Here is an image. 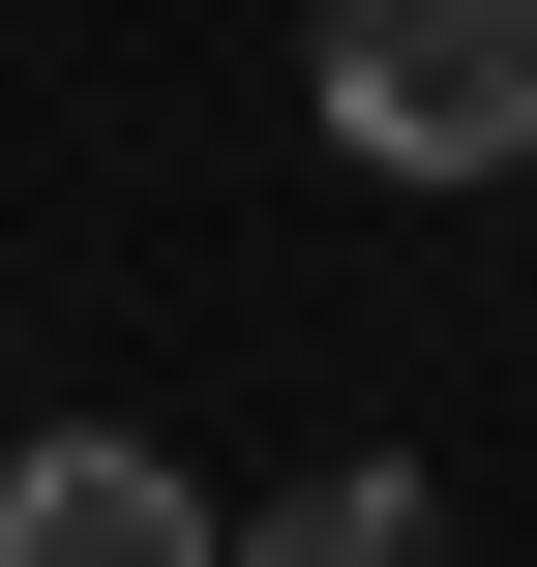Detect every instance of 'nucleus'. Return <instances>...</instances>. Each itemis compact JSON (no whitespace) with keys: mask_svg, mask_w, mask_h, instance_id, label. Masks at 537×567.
<instances>
[{"mask_svg":"<svg viewBox=\"0 0 537 567\" xmlns=\"http://www.w3.org/2000/svg\"><path fill=\"white\" fill-rule=\"evenodd\" d=\"M329 120H359L389 179H508L537 150V0H359V30H329Z\"/></svg>","mask_w":537,"mask_h":567,"instance_id":"f257e3e1","label":"nucleus"},{"mask_svg":"<svg viewBox=\"0 0 537 567\" xmlns=\"http://www.w3.org/2000/svg\"><path fill=\"white\" fill-rule=\"evenodd\" d=\"M0 567H239V538H209V478H179V449L30 419V449H0Z\"/></svg>","mask_w":537,"mask_h":567,"instance_id":"f03ea898","label":"nucleus"},{"mask_svg":"<svg viewBox=\"0 0 537 567\" xmlns=\"http://www.w3.org/2000/svg\"><path fill=\"white\" fill-rule=\"evenodd\" d=\"M239 567H448V478H419V449H329V478L239 508Z\"/></svg>","mask_w":537,"mask_h":567,"instance_id":"7ed1b4c3","label":"nucleus"}]
</instances>
